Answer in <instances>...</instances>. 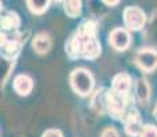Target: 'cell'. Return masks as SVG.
Returning <instances> with one entry per match:
<instances>
[{
    "label": "cell",
    "instance_id": "6da1fadb",
    "mask_svg": "<svg viewBox=\"0 0 157 137\" xmlns=\"http://www.w3.org/2000/svg\"><path fill=\"white\" fill-rule=\"evenodd\" d=\"M65 51L72 59L83 58L94 60L102 52V45L98 40V25L92 19L81 22L77 30L68 38Z\"/></svg>",
    "mask_w": 157,
    "mask_h": 137
},
{
    "label": "cell",
    "instance_id": "7a4b0ae2",
    "mask_svg": "<svg viewBox=\"0 0 157 137\" xmlns=\"http://www.w3.org/2000/svg\"><path fill=\"white\" fill-rule=\"evenodd\" d=\"M134 107V99L131 93L123 95L109 89L108 92V114L116 121H124L128 111Z\"/></svg>",
    "mask_w": 157,
    "mask_h": 137
},
{
    "label": "cell",
    "instance_id": "3957f363",
    "mask_svg": "<svg viewBox=\"0 0 157 137\" xmlns=\"http://www.w3.org/2000/svg\"><path fill=\"white\" fill-rule=\"evenodd\" d=\"M71 86L75 93L81 97H86L92 93L94 89V75L87 69H75L71 73Z\"/></svg>",
    "mask_w": 157,
    "mask_h": 137
},
{
    "label": "cell",
    "instance_id": "277c9868",
    "mask_svg": "<svg viewBox=\"0 0 157 137\" xmlns=\"http://www.w3.org/2000/svg\"><path fill=\"white\" fill-rule=\"evenodd\" d=\"M123 21H124V26L130 32H139L146 26V14L142 8L131 5V7L124 8Z\"/></svg>",
    "mask_w": 157,
    "mask_h": 137
},
{
    "label": "cell",
    "instance_id": "5b68a950",
    "mask_svg": "<svg viewBox=\"0 0 157 137\" xmlns=\"http://www.w3.org/2000/svg\"><path fill=\"white\" fill-rule=\"evenodd\" d=\"M135 65L145 73H152L157 69V49L155 47H144L135 55Z\"/></svg>",
    "mask_w": 157,
    "mask_h": 137
},
{
    "label": "cell",
    "instance_id": "8992f818",
    "mask_svg": "<svg viewBox=\"0 0 157 137\" xmlns=\"http://www.w3.org/2000/svg\"><path fill=\"white\" fill-rule=\"evenodd\" d=\"M109 44L116 51H125L131 45V33L127 27H116L109 34Z\"/></svg>",
    "mask_w": 157,
    "mask_h": 137
},
{
    "label": "cell",
    "instance_id": "52a82bcc",
    "mask_svg": "<svg viewBox=\"0 0 157 137\" xmlns=\"http://www.w3.org/2000/svg\"><path fill=\"white\" fill-rule=\"evenodd\" d=\"M123 124H124L125 135L130 136V137H138L139 133H141V130H142V128H144L141 114H139V111L136 110L135 107H132L130 111H128V114L124 118Z\"/></svg>",
    "mask_w": 157,
    "mask_h": 137
},
{
    "label": "cell",
    "instance_id": "ba28073f",
    "mask_svg": "<svg viewBox=\"0 0 157 137\" xmlns=\"http://www.w3.org/2000/svg\"><path fill=\"white\" fill-rule=\"evenodd\" d=\"M108 92L109 89L99 88L95 93H92L91 97V107L95 113L105 115L108 114Z\"/></svg>",
    "mask_w": 157,
    "mask_h": 137
},
{
    "label": "cell",
    "instance_id": "9c48e42d",
    "mask_svg": "<svg viewBox=\"0 0 157 137\" xmlns=\"http://www.w3.org/2000/svg\"><path fill=\"white\" fill-rule=\"evenodd\" d=\"M131 86H132V78L127 73H119L113 77L112 81V91L117 92V93L128 95L131 93Z\"/></svg>",
    "mask_w": 157,
    "mask_h": 137
},
{
    "label": "cell",
    "instance_id": "30bf717a",
    "mask_svg": "<svg viewBox=\"0 0 157 137\" xmlns=\"http://www.w3.org/2000/svg\"><path fill=\"white\" fill-rule=\"evenodd\" d=\"M14 91L19 96H28L33 89V80L28 74H18L14 78Z\"/></svg>",
    "mask_w": 157,
    "mask_h": 137
},
{
    "label": "cell",
    "instance_id": "8fae6325",
    "mask_svg": "<svg viewBox=\"0 0 157 137\" xmlns=\"http://www.w3.org/2000/svg\"><path fill=\"white\" fill-rule=\"evenodd\" d=\"M32 47L35 49L36 54L39 55H46L50 52L52 47V40L47 33H39V34L35 36L32 41Z\"/></svg>",
    "mask_w": 157,
    "mask_h": 137
},
{
    "label": "cell",
    "instance_id": "7c38bea8",
    "mask_svg": "<svg viewBox=\"0 0 157 137\" xmlns=\"http://www.w3.org/2000/svg\"><path fill=\"white\" fill-rule=\"evenodd\" d=\"M21 26L19 15L14 11H8L4 15H0V29L3 30H17Z\"/></svg>",
    "mask_w": 157,
    "mask_h": 137
},
{
    "label": "cell",
    "instance_id": "4fadbf2b",
    "mask_svg": "<svg viewBox=\"0 0 157 137\" xmlns=\"http://www.w3.org/2000/svg\"><path fill=\"white\" fill-rule=\"evenodd\" d=\"M135 96L141 104H147L150 100V85L145 78H139L135 82Z\"/></svg>",
    "mask_w": 157,
    "mask_h": 137
},
{
    "label": "cell",
    "instance_id": "5bb4252c",
    "mask_svg": "<svg viewBox=\"0 0 157 137\" xmlns=\"http://www.w3.org/2000/svg\"><path fill=\"white\" fill-rule=\"evenodd\" d=\"M13 67H14L13 58H8L3 54L0 55V89L6 85L11 71H13Z\"/></svg>",
    "mask_w": 157,
    "mask_h": 137
},
{
    "label": "cell",
    "instance_id": "9a60e30c",
    "mask_svg": "<svg viewBox=\"0 0 157 137\" xmlns=\"http://www.w3.org/2000/svg\"><path fill=\"white\" fill-rule=\"evenodd\" d=\"M63 11L71 18H77L81 14V0H62Z\"/></svg>",
    "mask_w": 157,
    "mask_h": 137
},
{
    "label": "cell",
    "instance_id": "2e32d148",
    "mask_svg": "<svg viewBox=\"0 0 157 137\" xmlns=\"http://www.w3.org/2000/svg\"><path fill=\"white\" fill-rule=\"evenodd\" d=\"M51 0H26V5L30 10V13L36 14V15H41L44 14L50 7Z\"/></svg>",
    "mask_w": 157,
    "mask_h": 137
},
{
    "label": "cell",
    "instance_id": "e0dca14e",
    "mask_svg": "<svg viewBox=\"0 0 157 137\" xmlns=\"http://www.w3.org/2000/svg\"><path fill=\"white\" fill-rule=\"evenodd\" d=\"M146 40L152 44V47L157 48V14L153 16L152 22L146 30Z\"/></svg>",
    "mask_w": 157,
    "mask_h": 137
},
{
    "label": "cell",
    "instance_id": "ac0fdd59",
    "mask_svg": "<svg viewBox=\"0 0 157 137\" xmlns=\"http://www.w3.org/2000/svg\"><path fill=\"white\" fill-rule=\"evenodd\" d=\"M139 137H157V126L152 124H147L142 128Z\"/></svg>",
    "mask_w": 157,
    "mask_h": 137
},
{
    "label": "cell",
    "instance_id": "d6986e66",
    "mask_svg": "<svg viewBox=\"0 0 157 137\" xmlns=\"http://www.w3.org/2000/svg\"><path fill=\"white\" fill-rule=\"evenodd\" d=\"M101 137H120V136H119V132L114 128H106L101 133Z\"/></svg>",
    "mask_w": 157,
    "mask_h": 137
},
{
    "label": "cell",
    "instance_id": "ffe728a7",
    "mask_svg": "<svg viewBox=\"0 0 157 137\" xmlns=\"http://www.w3.org/2000/svg\"><path fill=\"white\" fill-rule=\"evenodd\" d=\"M41 137H63V135H62V132L58 129H48L43 133Z\"/></svg>",
    "mask_w": 157,
    "mask_h": 137
},
{
    "label": "cell",
    "instance_id": "44dd1931",
    "mask_svg": "<svg viewBox=\"0 0 157 137\" xmlns=\"http://www.w3.org/2000/svg\"><path fill=\"white\" fill-rule=\"evenodd\" d=\"M103 3H105L106 5H110V7H113V5H117L120 3V0H102Z\"/></svg>",
    "mask_w": 157,
    "mask_h": 137
},
{
    "label": "cell",
    "instance_id": "7402d4cb",
    "mask_svg": "<svg viewBox=\"0 0 157 137\" xmlns=\"http://www.w3.org/2000/svg\"><path fill=\"white\" fill-rule=\"evenodd\" d=\"M153 115H155V118L157 119V104L155 106V110H153Z\"/></svg>",
    "mask_w": 157,
    "mask_h": 137
},
{
    "label": "cell",
    "instance_id": "603a6c76",
    "mask_svg": "<svg viewBox=\"0 0 157 137\" xmlns=\"http://www.w3.org/2000/svg\"><path fill=\"white\" fill-rule=\"evenodd\" d=\"M3 11V5H2V3H0V13Z\"/></svg>",
    "mask_w": 157,
    "mask_h": 137
},
{
    "label": "cell",
    "instance_id": "cb8c5ba5",
    "mask_svg": "<svg viewBox=\"0 0 157 137\" xmlns=\"http://www.w3.org/2000/svg\"><path fill=\"white\" fill-rule=\"evenodd\" d=\"M57 2H62V0H57Z\"/></svg>",
    "mask_w": 157,
    "mask_h": 137
}]
</instances>
